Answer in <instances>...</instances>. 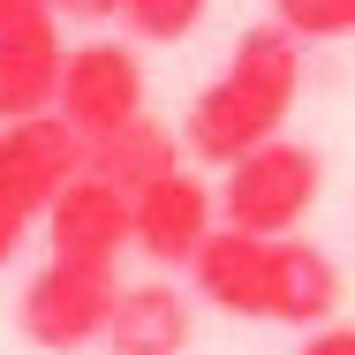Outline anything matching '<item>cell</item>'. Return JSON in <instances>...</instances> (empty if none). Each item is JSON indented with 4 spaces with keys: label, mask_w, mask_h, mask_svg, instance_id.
<instances>
[{
    "label": "cell",
    "mask_w": 355,
    "mask_h": 355,
    "mask_svg": "<svg viewBox=\"0 0 355 355\" xmlns=\"http://www.w3.org/2000/svg\"><path fill=\"white\" fill-rule=\"evenodd\" d=\"M53 114L91 144L129 129V121H144V61L129 53V38H83V46H69Z\"/></svg>",
    "instance_id": "8992f818"
},
{
    "label": "cell",
    "mask_w": 355,
    "mask_h": 355,
    "mask_svg": "<svg viewBox=\"0 0 355 355\" xmlns=\"http://www.w3.org/2000/svg\"><path fill=\"white\" fill-rule=\"evenodd\" d=\"M46 242H53V257H91V265H114L129 242H137V197L129 189H114L106 174H76L69 189L53 197V212H46Z\"/></svg>",
    "instance_id": "ba28073f"
},
{
    "label": "cell",
    "mask_w": 355,
    "mask_h": 355,
    "mask_svg": "<svg viewBox=\"0 0 355 355\" xmlns=\"http://www.w3.org/2000/svg\"><path fill=\"white\" fill-rule=\"evenodd\" d=\"M272 15H280L302 46H318V38H355V0H272Z\"/></svg>",
    "instance_id": "5bb4252c"
},
{
    "label": "cell",
    "mask_w": 355,
    "mask_h": 355,
    "mask_svg": "<svg viewBox=\"0 0 355 355\" xmlns=\"http://www.w3.org/2000/svg\"><path fill=\"white\" fill-rule=\"evenodd\" d=\"M333 310H340V265H333V250H318L302 234H280L272 242V325L318 333Z\"/></svg>",
    "instance_id": "30bf717a"
},
{
    "label": "cell",
    "mask_w": 355,
    "mask_h": 355,
    "mask_svg": "<svg viewBox=\"0 0 355 355\" xmlns=\"http://www.w3.org/2000/svg\"><path fill=\"white\" fill-rule=\"evenodd\" d=\"M189 159V144H182V129H166V121H129V129H114V137L91 144V174H106L114 189H129V197H144L159 174H174Z\"/></svg>",
    "instance_id": "7c38bea8"
},
{
    "label": "cell",
    "mask_w": 355,
    "mask_h": 355,
    "mask_svg": "<svg viewBox=\"0 0 355 355\" xmlns=\"http://www.w3.org/2000/svg\"><path fill=\"white\" fill-rule=\"evenodd\" d=\"M302 355H355V325H318Z\"/></svg>",
    "instance_id": "2e32d148"
},
{
    "label": "cell",
    "mask_w": 355,
    "mask_h": 355,
    "mask_svg": "<svg viewBox=\"0 0 355 355\" xmlns=\"http://www.w3.org/2000/svg\"><path fill=\"white\" fill-rule=\"evenodd\" d=\"M295 91H302V38L272 23H250L234 46H227V69L189 98L182 114V144L197 166L227 174L234 159H250L257 144H272L295 114Z\"/></svg>",
    "instance_id": "6da1fadb"
},
{
    "label": "cell",
    "mask_w": 355,
    "mask_h": 355,
    "mask_svg": "<svg viewBox=\"0 0 355 355\" xmlns=\"http://www.w3.org/2000/svg\"><path fill=\"white\" fill-rule=\"evenodd\" d=\"M212 227H219V197L189 174V166L159 174V182L137 197V250L159 265V272H189L197 250L212 242Z\"/></svg>",
    "instance_id": "52a82bcc"
},
{
    "label": "cell",
    "mask_w": 355,
    "mask_h": 355,
    "mask_svg": "<svg viewBox=\"0 0 355 355\" xmlns=\"http://www.w3.org/2000/svg\"><path fill=\"white\" fill-rule=\"evenodd\" d=\"M182 348H189V295L174 280L121 287L114 325H106V355H182Z\"/></svg>",
    "instance_id": "8fae6325"
},
{
    "label": "cell",
    "mask_w": 355,
    "mask_h": 355,
    "mask_svg": "<svg viewBox=\"0 0 355 355\" xmlns=\"http://www.w3.org/2000/svg\"><path fill=\"white\" fill-rule=\"evenodd\" d=\"M83 166H91V137H76L61 114H31L0 129V272L31 242V227H46L53 197Z\"/></svg>",
    "instance_id": "7a4b0ae2"
},
{
    "label": "cell",
    "mask_w": 355,
    "mask_h": 355,
    "mask_svg": "<svg viewBox=\"0 0 355 355\" xmlns=\"http://www.w3.org/2000/svg\"><path fill=\"white\" fill-rule=\"evenodd\" d=\"M61 69H69L61 8L53 0H0V129L31 121V114H53Z\"/></svg>",
    "instance_id": "5b68a950"
},
{
    "label": "cell",
    "mask_w": 355,
    "mask_h": 355,
    "mask_svg": "<svg viewBox=\"0 0 355 355\" xmlns=\"http://www.w3.org/2000/svg\"><path fill=\"white\" fill-rule=\"evenodd\" d=\"M114 302H121V272L114 265H91V257H46L23 302H15V325L23 340L46 355H76L91 340H106L114 325Z\"/></svg>",
    "instance_id": "277c9868"
},
{
    "label": "cell",
    "mask_w": 355,
    "mask_h": 355,
    "mask_svg": "<svg viewBox=\"0 0 355 355\" xmlns=\"http://www.w3.org/2000/svg\"><path fill=\"white\" fill-rule=\"evenodd\" d=\"M53 8H61V23H91V31L121 23V0H53Z\"/></svg>",
    "instance_id": "9a60e30c"
},
{
    "label": "cell",
    "mask_w": 355,
    "mask_h": 355,
    "mask_svg": "<svg viewBox=\"0 0 355 355\" xmlns=\"http://www.w3.org/2000/svg\"><path fill=\"white\" fill-rule=\"evenodd\" d=\"M212 0H121V23L137 46H182L197 23H205Z\"/></svg>",
    "instance_id": "4fadbf2b"
},
{
    "label": "cell",
    "mask_w": 355,
    "mask_h": 355,
    "mask_svg": "<svg viewBox=\"0 0 355 355\" xmlns=\"http://www.w3.org/2000/svg\"><path fill=\"white\" fill-rule=\"evenodd\" d=\"M189 287H197L212 310H227V318H272V242L219 219L212 242H205L197 265H189Z\"/></svg>",
    "instance_id": "9c48e42d"
},
{
    "label": "cell",
    "mask_w": 355,
    "mask_h": 355,
    "mask_svg": "<svg viewBox=\"0 0 355 355\" xmlns=\"http://www.w3.org/2000/svg\"><path fill=\"white\" fill-rule=\"evenodd\" d=\"M318 197H325V159H318L310 144L272 137V144H257L250 159L227 166V182H219V219L242 227V234L280 242V234H295L302 219L318 212Z\"/></svg>",
    "instance_id": "3957f363"
}]
</instances>
